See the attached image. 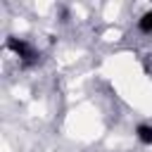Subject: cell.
<instances>
[{
  "label": "cell",
  "instance_id": "2",
  "mask_svg": "<svg viewBox=\"0 0 152 152\" xmlns=\"http://www.w3.org/2000/svg\"><path fill=\"white\" fill-rule=\"evenodd\" d=\"M135 135H138V140H140V142H145V145H152V126H147V124H140V126L135 128Z\"/></svg>",
  "mask_w": 152,
  "mask_h": 152
},
{
  "label": "cell",
  "instance_id": "3",
  "mask_svg": "<svg viewBox=\"0 0 152 152\" xmlns=\"http://www.w3.org/2000/svg\"><path fill=\"white\" fill-rule=\"evenodd\" d=\"M138 26H140V31H142V33H152V7H150L142 17H140Z\"/></svg>",
  "mask_w": 152,
  "mask_h": 152
},
{
  "label": "cell",
  "instance_id": "1",
  "mask_svg": "<svg viewBox=\"0 0 152 152\" xmlns=\"http://www.w3.org/2000/svg\"><path fill=\"white\" fill-rule=\"evenodd\" d=\"M7 48L24 62V64H33L36 59H38V52L33 50V45L31 43H26V40H21V38H14V36H10L7 38Z\"/></svg>",
  "mask_w": 152,
  "mask_h": 152
}]
</instances>
